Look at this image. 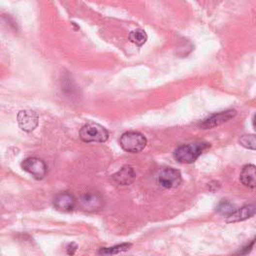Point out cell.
<instances>
[{"label": "cell", "instance_id": "cell-1", "mask_svg": "<svg viewBox=\"0 0 256 256\" xmlns=\"http://www.w3.org/2000/svg\"><path fill=\"white\" fill-rule=\"evenodd\" d=\"M207 147H209V145L202 142L184 144V145H180L174 150V157L180 163L189 164L194 162Z\"/></svg>", "mask_w": 256, "mask_h": 256}, {"label": "cell", "instance_id": "cell-2", "mask_svg": "<svg viewBox=\"0 0 256 256\" xmlns=\"http://www.w3.org/2000/svg\"><path fill=\"white\" fill-rule=\"evenodd\" d=\"M120 146L127 152L138 153L145 148L147 139L142 133L137 131H128L120 137Z\"/></svg>", "mask_w": 256, "mask_h": 256}, {"label": "cell", "instance_id": "cell-3", "mask_svg": "<svg viewBox=\"0 0 256 256\" xmlns=\"http://www.w3.org/2000/svg\"><path fill=\"white\" fill-rule=\"evenodd\" d=\"M79 136L84 142L102 143L108 139V131L102 125L91 121L80 129Z\"/></svg>", "mask_w": 256, "mask_h": 256}, {"label": "cell", "instance_id": "cell-4", "mask_svg": "<svg viewBox=\"0 0 256 256\" xmlns=\"http://www.w3.org/2000/svg\"><path fill=\"white\" fill-rule=\"evenodd\" d=\"M23 170L30 173L35 179H43L47 173L46 163L42 159L37 157H29L26 158L21 163Z\"/></svg>", "mask_w": 256, "mask_h": 256}, {"label": "cell", "instance_id": "cell-5", "mask_svg": "<svg viewBox=\"0 0 256 256\" xmlns=\"http://www.w3.org/2000/svg\"><path fill=\"white\" fill-rule=\"evenodd\" d=\"M182 181L181 173L174 168H164L158 175V182L163 188L173 189L178 187Z\"/></svg>", "mask_w": 256, "mask_h": 256}, {"label": "cell", "instance_id": "cell-6", "mask_svg": "<svg viewBox=\"0 0 256 256\" xmlns=\"http://www.w3.org/2000/svg\"><path fill=\"white\" fill-rule=\"evenodd\" d=\"M235 115H236V111L234 109L221 111L219 112V113L212 114L209 117L205 118L200 123V127L202 128V129H211V128H214L216 126H219L223 123L229 121Z\"/></svg>", "mask_w": 256, "mask_h": 256}, {"label": "cell", "instance_id": "cell-7", "mask_svg": "<svg viewBox=\"0 0 256 256\" xmlns=\"http://www.w3.org/2000/svg\"><path fill=\"white\" fill-rule=\"evenodd\" d=\"M17 121L22 130L33 131L38 125V115L35 111L21 110L17 115Z\"/></svg>", "mask_w": 256, "mask_h": 256}, {"label": "cell", "instance_id": "cell-8", "mask_svg": "<svg viewBox=\"0 0 256 256\" xmlns=\"http://www.w3.org/2000/svg\"><path fill=\"white\" fill-rule=\"evenodd\" d=\"M53 204L57 210L63 212H70L75 208L76 200L69 192H62V193H59L54 197Z\"/></svg>", "mask_w": 256, "mask_h": 256}, {"label": "cell", "instance_id": "cell-9", "mask_svg": "<svg viewBox=\"0 0 256 256\" xmlns=\"http://www.w3.org/2000/svg\"><path fill=\"white\" fill-rule=\"evenodd\" d=\"M136 177V173L134 171V169L129 166V165H125L123 166L120 170H118L115 174H113L112 176V178L113 180L119 184V185H130Z\"/></svg>", "mask_w": 256, "mask_h": 256}, {"label": "cell", "instance_id": "cell-10", "mask_svg": "<svg viewBox=\"0 0 256 256\" xmlns=\"http://www.w3.org/2000/svg\"><path fill=\"white\" fill-rule=\"evenodd\" d=\"M255 214H256V204H248L241 208H239V209H236L231 215L227 217L226 221L229 223L240 222L253 217Z\"/></svg>", "mask_w": 256, "mask_h": 256}, {"label": "cell", "instance_id": "cell-11", "mask_svg": "<svg viewBox=\"0 0 256 256\" xmlns=\"http://www.w3.org/2000/svg\"><path fill=\"white\" fill-rule=\"evenodd\" d=\"M240 181L248 188H256V165L247 164L240 172Z\"/></svg>", "mask_w": 256, "mask_h": 256}, {"label": "cell", "instance_id": "cell-12", "mask_svg": "<svg viewBox=\"0 0 256 256\" xmlns=\"http://www.w3.org/2000/svg\"><path fill=\"white\" fill-rule=\"evenodd\" d=\"M130 247H131L130 243H122V244H118V245L112 246V247H105V248L103 247L98 251V254L101 256H111V255L124 252L129 249Z\"/></svg>", "mask_w": 256, "mask_h": 256}, {"label": "cell", "instance_id": "cell-13", "mask_svg": "<svg viewBox=\"0 0 256 256\" xmlns=\"http://www.w3.org/2000/svg\"><path fill=\"white\" fill-rule=\"evenodd\" d=\"M129 39L132 43L138 46H142L147 41V34H146V32L142 29H135L130 32Z\"/></svg>", "mask_w": 256, "mask_h": 256}, {"label": "cell", "instance_id": "cell-14", "mask_svg": "<svg viewBox=\"0 0 256 256\" xmlns=\"http://www.w3.org/2000/svg\"><path fill=\"white\" fill-rule=\"evenodd\" d=\"M240 145L244 148L256 150V135L255 134H245L239 138Z\"/></svg>", "mask_w": 256, "mask_h": 256}, {"label": "cell", "instance_id": "cell-15", "mask_svg": "<svg viewBox=\"0 0 256 256\" xmlns=\"http://www.w3.org/2000/svg\"><path fill=\"white\" fill-rule=\"evenodd\" d=\"M100 202V200L97 199V196H94V195H85L82 199H81V206L83 207V209L86 210H90L91 208L95 209L96 207H98V203Z\"/></svg>", "mask_w": 256, "mask_h": 256}, {"label": "cell", "instance_id": "cell-16", "mask_svg": "<svg viewBox=\"0 0 256 256\" xmlns=\"http://www.w3.org/2000/svg\"><path fill=\"white\" fill-rule=\"evenodd\" d=\"M216 210L218 213L222 214V215H225V216H229L231 215L236 209L234 208V205L232 203H230L229 201H222L219 203V205L217 206Z\"/></svg>", "mask_w": 256, "mask_h": 256}, {"label": "cell", "instance_id": "cell-17", "mask_svg": "<svg viewBox=\"0 0 256 256\" xmlns=\"http://www.w3.org/2000/svg\"><path fill=\"white\" fill-rule=\"evenodd\" d=\"M255 242H256V239H253L252 241L249 242L247 245H245V246L242 247V248H240V249L235 253V256H245V255H247V254L252 250V248H253Z\"/></svg>", "mask_w": 256, "mask_h": 256}, {"label": "cell", "instance_id": "cell-18", "mask_svg": "<svg viewBox=\"0 0 256 256\" xmlns=\"http://www.w3.org/2000/svg\"><path fill=\"white\" fill-rule=\"evenodd\" d=\"M77 249V245L75 243H70L67 247H66V252L68 255H73L75 253Z\"/></svg>", "mask_w": 256, "mask_h": 256}, {"label": "cell", "instance_id": "cell-19", "mask_svg": "<svg viewBox=\"0 0 256 256\" xmlns=\"http://www.w3.org/2000/svg\"><path fill=\"white\" fill-rule=\"evenodd\" d=\"M252 123H253V127H254V129L256 130V114H255V115H254V117H253Z\"/></svg>", "mask_w": 256, "mask_h": 256}]
</instances>
